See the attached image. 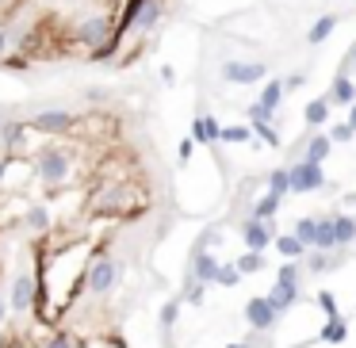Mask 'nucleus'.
<instances>
[{"label": "nucleus", "mask_w": 356, "mask_h": 348, "mask_svg": "<svg viewBox=\"0 0 356 348\" xmlns=\"http://www.w3.org/2000/svg\"><path fill=\"white\" fill-rule=\"evenodd\" d=\"M226 348H245V345H226Z\"/></svg>", "instance_id": "obj_52"}, {"label": "nucleus", "mask_w": 356, "mask_h": 348, "mask_svg": "<svg viewBox=\"0 0 356 348\" xmlns=\"http://www.w3.org/2000/svg\"><path fill=\"white\" fill-rule=\"evenodd\" d=\"M0 348H12V340H4V337H0Z\"/></svg>", "instance_id": "obj_51"}, {"label": "nucleus", "mask_w": 356, "mask_h": 348, "mask_svg": "<svg viewBox=\"0 0 356 348\" xmlns=\"http://www.w3.org/2000/svg\"><path fill=\"white\" fill-rule=\"evenodd\" d=\"M333 222H337V241H341V249L353 245V241H356V218H353V215H333Z\"/></svg>", "instance_id": "obj_28"}, {"label": "nucleus", "mask_w": 356, "mask_h": 348, "mask_svg": "<svg viewBox=\"0 0 356 348\" xmlns=\"http://www.w3.org/2000/svg\"><path fill=\"white\" fill-rule=\"evenodd\" d=\"M268 191H272V195H288L291 191V168H272V173H268Z\"/></svg>", "instance_id": "obj_29"}, {"label": "nucleus", "mask_w": 356, "mask_h": 348, "mask_svg": "<svg viewBox=\"0 0 356 348\" xmlns=\"http://www.w3.org/2000/svg\"><path fill=\"white\" fill-rule=\"evenodd\" d=\"M27 130H31V123H19V119H8L0 126V146H4L8 157H19L27 149Z\"/></svg>", "instance_id": "obj_12"}, {"label": "nucleus", "mask_w": 356, "mask_h": 348, "mask_svg": "<svg viewBox=\"0 0 356 348\" xmlns=\"http://www.w3.org/2000/svg\"><path fill=\"white\" fill-rule=\"evenodd\" d=\"M315 226H318V218H299V222H295V233L307 241V249L315 245Z\"/></svg>", "instance_id": "obj_36"}, {"label": "nucleus", "mask_w": 356, "mask_h": 348, "mask_svg": "<svg viewBox=\"0 0 356 348\" xmlns=\"http://www.w3.org/2000/svg\"><path fill=\"white\" fill-rule=\"evenodd\" d=\"M310 249H326V253H337L341 249V241H337V222L333 218H318V226H315V245Z\"/></svg>", "instance_id": "obj_17"}, {"label": "nucleus", "mask_w": 356, "mask_h": 348, "mask_svg": "<svg viewBox=\"0 0 356 348\" xmlns=\"http://www.w3.org/2000/svg\"><path fill=\"white\" fill-rule=\"evenodd\" d=\"M142 207H146V195L131 180H111L92 191V211L96 215H134Z\"/></svg>", "instance_id": "obj_1"}, {"label": "nucleus", "mask_w": 356, "mask_h": 348, "mask_svg": "<svg viewBox=\"0 0 356 348\" xmlns=\"http://www.w3.org/2000/svg\"><path fill=\"white\" fill-rule=\"evenodd\" d=\"M315 298H318V307H322V314H326V318H337V298H333L330 291H318Z\"/></svg>", "instance_id": "obj_39"}, {"label": "nucleus", "mask_w": 356, "mask_h": 348, "mask_svg": "<svg viewBox=\"0 0 356 348\" xmlns=\"http://www.w3.org/2000/svg\"><path fill=\"white\" fill-rule=\"evenodd\" d=\"M50 226H54V218H50V211L42 207V203H35V207H27L24 211V230L27 233H50Z\"/></svg>", "instance_id": "obj_18"}, {"label": "nucleus", "mask_w": 356, "mask_h": 348, "mask_svg": "<svg viewBox=\"0 0 356 348\" xmlns=\"http://www.w3.org/2000/svg\"><path fill=\"white\" fill-rule=\"evenodd\" d=\"M4 46H8V31L0 27V61H4Z\"/></svg>", "instance_id": "obj_48"}, {"label": "nucleus", "mask_w": 356, "mask_h": 348, "mask_svg": "<svg viewBox=\"0 0 356 348\" xmlns=\"http://www.w3.org/2000/svg\"><path fill=\"white\" fill-rule=\"evenodd\" d=\"M161 81L173 84V81H176V69H173V66H161Z\"/></svg>", "instance_id": "obj_46"}, {"label": "nucleus", "mask_w": 356, "mask_h": 348, "mask_svg": "<svg viewBox=\"0 0 356 348\" xmlns=\"http://www.w3.org/2000/svg\"><path fill=\"white\" fill-rule=\"evenodd\" d=\"M223 81L226 84H257V81H265V66L261 61H238V58H230V61H223Z\"/></svg>", "instance_id": "obj_7"}, {"label": "nucleus", "mask_w": 356, "mask_h": 348, "mask_svg": "<svg viewBox=\"0 0 356 348\" xmlns=\"http://www.w3.org/2000/svg\"><path fill=\"white\" fill-rule=\"evenodd\" d=\"M276 253L283 260H303L307 257V241L299 238V233H283V238H276Z\"/></svg>", "instance_id": "obj_19"}, {"label": "nucleus", "mask_w": 356, "mask_h": 348, "mask_svg": "<svg viewBox=\"0 0 356 348\" xmlns=\"http://www.w3.org/2000/svg\"><path fill=\"white\" fill-rule=\"evenodd\" d=\"M8 310H12V302H8V298H0V325H4V318H8Z\"/></svg>", "instance_id": "obj_47"}, {"label": "nucleus", "mask_w": 356, "mask_h": 348, "mask_svg": "<svg viewBox=\"0 0 356 348\" xmlns=\"http://www.w3.org/2000/svg\"><path fill=\"white\" fill-rule=\"evenodd\" d=\"M238 268H241V276H257L261 268H265V253H257V249H245L238 257Z\"/></svg>", "instance_id": "obj_26"}, {"label": "nucleus", "mask_w": 356, "mask_h": 348, "mask_svg": "<svg viewBox=\"0 0 356 348\" xmlns=\"http://www.w3.org/2000/svg\"><path fill=\"white\" fill-rule=\"evenodd\" d=\"M191 138H196V146H215V142H223V126H218L215 115H196L191 119Z\"/></svg>", "instance_id": "obj_13"}, {"label": "nucleus", "mask_w": 356, "mask_h": 348, "mask_svg": "<svg viewBox=\"0 0 356 348\" xmlns=\"http://www.w3.org/2000/svg\"><path fill=\"white\" fill-rule=\"evenodd\" d=\"M303 268H307V272H330L333 260H330V253H326V249H307V260H303Z\"/></svg>", "instance_id": "obj_27"}, {"label": "nucleus", "mask_w": 356, "mask_h": 348, "mask_svg": "<svg viewBox=\"0 0 356 348\" xmlns=\"http://www.w3.org/2000/svg\"><path fill=\"white\" fill-rule=\"evenodd\" d=\"M330 99H333V104H341V108H353V104H356V81H353V77H348V73L333 77Z\"/></svg>", "instance_id": "obj_16"}, {"label": "nucleus", "mask_w": 356, "mask_h": 348, "mask_svg": "<svg viewBox=\"0 0 356 348\" xmlns=\"http://www.w3.org/2000/svg\"><path fill=\"white\" fill-rule=\"evenodd\" d=\"M35 176H39L46 188H62L73 176V153H69L62 142H46V146L35 153Z\"/></svg>", "instance_id": "obj_2"}, {"label": "nucleus", "mask_w": 356, "mask_h": 348, "mask_svg": "<svg viewBox=\"0 0 356 348\" xmlns=\"http://www.w3.org/2000/svg\"><path fill=\"white\" fill-rule=\"evenodd\" d=\"M111 35H115V16L96 12V16H88V19H81V23H77V46L96 50V46H104Z\"/></svg>", "instance_id": "obj_5"}, {"label": "nucleus", "mask_w": 356, "mask_h": 348, "mask_svg": "<svg viewBox=\"0 0 356 348\" xmlns=\"http://www.w3.org/2000/svg\"><path fill=\"white\" fill-rule=\"evenodd\" d=\"M249 115H253V123H272L276 111L268 108V104H261V99H253V104H249Z\"/></svg>", "instance_id": "obj_35"}, {"label": "nucleus", "mask_w": 356, "mask_h": 348, "mask_svg": "<svg viewBox=\"0 0 356 348\" xmlns=\"http://www.w3.org/2000/svg\"><path fill=\"white\" fill-rule=\"evenodd\" d=\"M27 66H31V58H27L24 50H19L16 58H4V61H0V69H12V73H24Z\"/></svg>", "instance_id": "obj_40"}, {"label": "nucleus", "mask_w": 356, "mask_h": 348, "mask_svg": "<svg viewBox=\"0 0 356 348\" xmlns=\"http://www.w3.org/2000/svg\"><path fill=\"white\" fill-rule=\"evenodd\" d=\"M245 322L253 325V329L265 333V329H272V325L280 322V310L268 302V295H253V298L245 302Z\"/></svg>", "instance_id": "obj_8"}, {"label": "nucleus", "mask_w": 356, "mask_h": 348, "mask_svg": "<svg viewBox=\"0 0 356 348\" xmlns=\"http://www.w3.org/2000/svg\"><path fill=\"white\" fill-rule=\"evenodd\" d=\"M299 260H283L280 268H276V280H291V283H299Z\"/></svg>", "instance_id": "obj_38"}, {"label": "nucleus", "mask_w": 356, "mask_h": 348, "mask_svg": "<svg viewBox=\"0 0 356 348\" xmlns=\"http://www.w3.org/2000/svg\"><path fill=\"white\" fill-rule=\"evenodd\" d=\"M280 203H283V195H272V191H268V195H261L257 203H253V218L268 222V218H272L276 211H280Z\"/></svg>", "instance_id": "obj_24"}, {"label": "nucleus", "mask_w": 356, "mask_h": 348, "mask_svg": "<svg viewBox=\"0 0 356 348\" xmlns=\"http://www.w3.org/2000/svg\"><path fill=\"white\" fill-rule=\"evenodd\" d=\"M295 298H299V283H291V280H276V287L268 291V302H272L280 314L295 307Z\"/></svg>", "instance_id": "obj_15"}, {"label": "nucleus", "mask_w": 356, "mask_h": 348, "mask_svg": "<svg viewBox=\"0 0 356 348\" xmlns=\"http://www.w3.org/2000/svg\"><path fill=\"white\" fill-rule=\"evenodd\" d=\"M241 241H245V249L265 253L268 245H276V233H272V226L261 222V218H245V222H241Z\"/></svg>", "instance_id": "obj_11"}, {"label": "nucleus", "mask_w": 356, "mask_h": 348, "mask_svg": "<svg viewBox=\"0 0 356 348\" xmlns=\"http://www.w3.org/2000/svg\"><path fill=\"white\" fill-rule=\"evenodd\" d=\"M149 4H153V0H123V8H119V19H115V35H111L119 46H123V39H127L131 31H138V19H142V12H146Z\"/></svg>", "instance_id": "obj_9"}, {"label": "nucleus", "mask_w": 356, "mask_h": 348, "mask_svg": "<svg viewBox=\"0 0 356 348\" xmlns=\"http://www.w3.org/2000/svg\"><path fill=\"white\" fill-rule=\"evenodd\" d=\"M46 348H81V340H77L69 329H54L50 340H46Z\"/></svg>", "instance_id": "obj_33"}, {"label": "nucleus", "mask_w": 356, "mask_h": 348, "mask_svg": "<svg viewBox=\"0 0 356 348\" xmlns=\"http://www.w3.org/2000/svg\"><path fill=\"white\" fill-rule=\"evenodd\" d=\"M158 16H161V0H153L146 12H142V19H138V31H149V27L158 23Z\"/></svg>", "instance_id": "obj_37"}, {"label": "nucleus", "mask_w": 356, "mask_h": 348, "mask_svg": "<svg viewBox=\"0 0 356 348\" xmlns=\"http://www.w3.org/2000/svg\"><path fill=\"white\" fill-rule=\"evenodd\" d=\"M330 104H333L330 96H318V99H310L307 108H303V119H307V126H322L326 119H330Z\"/></svg>", "instance_id": "obj_21"}, {"label": "nucleus", "mask_w": 356, "mask_h": 348, "mask_svg": "<svg viewBox=\"0 0 356 348\" xmlns=\"http://www.w3.org/2000/svg\"><path fill=\"white\" fill-rule=\"evenodd\" d=\"M4 123H8V119H0V126H4Z\"/></svg>", "instance_id": "obj_53"}, {"label": "nucleus", "mask_w": 356, "mask_h": 348, "mask_svg": "<svg viewBox=\"0 0 356 348\" xmlns=\"http://www.w3.org/2000/svg\"><path fill=\"white\" fill-rule=\"evenodd\" d=\"M8 168H12V157L8 153H0V188H4V173H8Z\"/></svg>", "instance_id": "obj_45"}, {"label": "nucleus", "mask_w": 356, "mask_h": 348, "mask_svg": "<svg viewBox=\"0 0 356 348\" xmlns=\"http://www.w3.org/2000/svg\"><path fill=\"white\" fill-rule=\"evenodd\" d=\"M215 283H218V287H238V283H241V268L238 264H223V268H218V276H215Z\"/></svg>", "instance_id": "obj_32"}, {"label": "nucleus", "mask_w": 356, "mask_h": 348, "mask_svg": "<svg viewBox=\"0 0 356 348\" xmlns=\"http://www.w3.org/2000/svg\"><path fill=\"white\" fill-rule=\"evenodd\" d=\"M330 138H333V146H348V142L356 138V126L348 123V119H341V123L330 130Z\"/></svg>", "instance_id": "obj_31"}, {"label": "nucleus", "mask_w": 356, "mask_h": 348, "mask_svg": "<svg viewBox=\"0 0 356 348\" xmlns=\"http://www.w3.org/2000/svg\"><path fill=\"white\" fill-rule=\"evenodd\" d=\"M283 92H288V84H283V81H265V84H261V104H268V108H280V104H283Z\"/></svg>", "instance_id": "obj_25"}, {"label": "nucleus", "mask_w": 356, "mask_h": 348, "mask_svg": "<svg viewBox=\"0 0 356 348\" xmlns=\"http://www.w3.org/2000/svg\"><path fill=\"white\" fill-rule=\"evenodd\" d=\"M35 298H39V280H35V276H27V272H19L16 280H12V295H8L12 310H16V314H31Z\"/></svg>", "instance_id": "obj_6"}, {"label": "nucleus", "mask_w": 356, "mask_h": 348, "mask_svg": "<svg viewBox=\"0 0 356 348\" xmlns=\"http://www.w3.org/2000/svg\"><path fill=\"white\" fill-rule=\"evenodd\" d=\"M119 283V260L111 257H92L88 264H84V287L92 291V295H111V287Z\"/></svg>", "instance_id": "obj_3"}, {"label": "nucleus", "mask_w": 356, "mask_h": 348, "mask_svg": "<svg viewBox=\"0 0 356 348\" xmlns=\"http://www.w3.org/2000/svg\"><path fill=\"white\" fill-rule=\"evenodd\" d=\"M218 268H223V264L211 257L207 249H191V280H199V283H215Z\"/></svg>", "instance_id": "obj_14"}, {"label": "nucleus", "mask_w": 356, "mask_h": 348, "mask_svg": "<svg viewBox=\"0 0 356 348\" xmlns=\"http://www.w3.org/2000/svg\"><path fill=\"white\" fill-rule=\"evenodd\" d=\"M191 149H196V138L188 134V138L180 142V149H176V157H180V161H188V157H191Z\"/></svg>", "instance_id": "obj_43"}, {"label": "nucleus", "mask_w": 356, "mask_h": 348, "mask_svg": "<svg viewBox=\"0 0 356 348\" xmlns=\"http://www.w3.org/2000/svg\"><path fill=\"white\" fill-rule=\"evenodd\" d=\"M257 134L249 130V126H223V142L226 146H241V142H253Z\"/></svg>", "instance_id": "obj_30"}, {"label": "nucleus", "mask_w": 356, "mask_h": 348, "mask_svg": "<svg viewBox=\"0 0 356 348\" xmlns=\"http://www.w3.org/2000/svg\"><path fill=\"white\" fill-rule=\"evenodd\" d=\"M77 126H81V119L66 108H46V111H39V115H31V130L46 134V138H66Z\"/></svg>", "instance_id": "obj_4"}, {"label": "nucleus", "mask_w": 356, "mask_h": 348, "mask_svg": "<svg viewBox=\"0 0 356 348\" xmlns=\"http://www.w3.org/2000/svg\"><path fill=\"white\" fill-rule=\"evenodd\" d=\"M348 58H353V69H356V42H353V50H348Z\"/></svg>", "instance_id": "obj_50"}, {"label": "nucleus", "mask_w": 356, "mask_h": 348, "mask_svg": "<svg viewBox=\"0 0 356 348\" xmlns=\"http://www.w3.org/2000/svg\"><path fill=\"white\" fill-rule=\"evenodd\" d=\"M318 337L326 340V345H341V340L348 337V318H326V325H322V333H318Z\"/></svg>", "instance_id": "obj_22"}, {"label": "nucleus", "mask_w": 356, "mask_h": 348, "mask_svg": "<svg viewBox=\"0 0 356 348\" xmlns=\"http://www.w3.org/2000/svg\"><path fill=\"white\" fill-rule=\"evenodd\" d=\"M176 318H180V298H169L165 307H161V329L169 333L176 325Z\"/></svg>", "instance_id": "obj_34"}, {"label": "nucleus", "mask_w": 356, "mask_h": 348, "mask_svg": "<svg viewBox=\"0 0 356 348\" xmlns=\"http://www.w3.org/2000/svg\"><path fill=\"white\" fill-rule=\"evenodd\" d=\"M330 149H333V138H330V134H315V138L307 142V157H303V161H315V165H322V161L330 157Z\"/></svg>", "instance_id": "obj_23"}, {"label": "nucleus", "mask_w": 356, "mask_h": 348, "mask_svg": "<svg viewBox=\"0 0 356 348\" xmlns=\"http://www.w3.org/2000/svg\"><path fill=\"white\" fill-rule=\"evenodd\" d=\"M322 188H326L322 165H315V161H299V165L291 168V191H322Z\"/></svg>", "instance_id": "obj_10"}, {"label": "nucleus", "mask_w": 356, "mask_h": 348, "mask_svg": "<svg viewBox=\"0 0 356 348\" xmlns=\"http://www.w3.org/2000/svg\"><path fill=\"white\" fill-rule=\"evenodd\" d=\"M337 23H341V19L333 16V12H330V16H318L315 23H310V31H307V42H310V46H322V42L337 31Z\"/></svg>", "instance_id": "obj_20"}, {"label": "nucleus", "mask_w": 356, "mask_h": 348, "mask_svg": "<svg viewBox=\"0 0 356 348\" xmlns=\"http://www.w3.org/2000/svg\"><path fill=\"white\" fill-rule=\"evenodd\" d=\"M348 123L356 126V104H353V108H348Z\"/></svg>", "instance_id": "obj_49"}, {"label": "nucleus", "mask_w": 356, "mask_h": 348, "mask_svg": "<svg viewBox=\"0 0 356 348\" xmlns=\"http://www.w3.org/2000/svg\"><path fill=\"white\" fill-rule=\"evenodd\" d=\"M203 287H207V283H199V280H188V291H184V298H188L191 307H199V302H203Z\"/></svg>", "instance_id": "obj_42"}, {"label": "nucleus", "mask_w": 356, "mask_h": 348, "mask_svg": "<svg viewBox=\"0 0 356 348\" xmlns=\"http://www.w3.org/2000/svg\"><path fill=\"white\" fill-rule=\"evenodd\" d=\"M283 84H288V92H295V88H303V84H307V77H303V73H291Z\"/></svg>", "instance_id": "obj_44"}, {"label": "nucleus", "mask_w": 356, "mask_h": 348, "mask_svg": "<svg viewBox=\"0 0 356 348\" xmlns=\"http://www.w3.org/2000/svg\"><path fill=\"white\" fill-rule=\"evenodd\" d=\"M253 134H257V138H265L268 146H280V134L272 130V123H253Z\"/></svg>", "instance_id": "obj_41"}]
</instances>
